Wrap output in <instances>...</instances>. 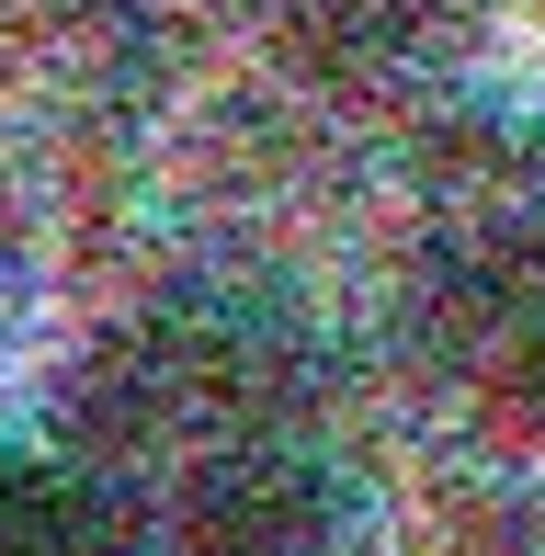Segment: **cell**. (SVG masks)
Listing matches in <instances>:
<instances>
[{"instance_id":"cell-1","label":"cell","mask_w":545,"mask_h":556,"mask_svg":"<svg viewBox=\"0 0 545 556\" xmlns=\"http://www.w3.org/2000/svg\"><path fill=\"white\" fill-rule=\"evenodd\" d=\"M160 556H353V489L307 443L228 432L170 477Z\"/></svg>"},{"instance_id":"cell-2","label":"cell","mask_w":545,"mask_h":556,"mask_svg":"<svg viewBox=\"0 0 545 556\" xmlns=\"http://www.w3.org/2000/svg\"><path fill=\"white\" fill-rule=\"evenodd\" d=\"M478 420L545 466V262L511 250L478 295Z\"/></svg>"},{"instance_id":"cell-3","label":"cell","mask_w":545,"mask_h":556,"mask_svg":"<svg viewBox=\"0 0 545 556\" xmlns=\"http://www.w3.org/2000/svg\"><path fill=\"white\" fill-rule=\"evenodd\" d=\"M466 0H284V35L330 80H398V68L443 58Z\"/></svg>"},{"instance_id":"cell-4","label":"cell","mask_w":545,"mask_h":556,"mask_svg":"<svg viewBox=\"0 0 545 556\" xmlns=\"http://www.w3.org/2000/svg\"><path fill=\"white\" fill-rule=\"evenodd\" d=\"M0 556H137L114 534L103 489L46 454H0Z\"/></svg>"},{"instance_id":"cell-5","label":"cell","mask_w":545,"mask_h":556,"mask_svg":"<svg viewBox=\"0 0 545 556\" xmlns=\"http://www.w3.org/2000/svg\"><path fill=\"white\" fill-rule=\"evenodd\" d=\"M35 12L80 23V35H114V23H148V12H160V0H35Z\"/></svg>"}]
</instances>
